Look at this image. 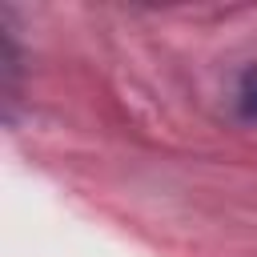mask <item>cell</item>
Wrapping results in <instances>:
<instances>
[{"mask_svg":"<svg viewBox=\"0 0 257 257\" xmlns=\"http://www.w3.org/2000/svg\"><path fill=\"white\" fill-rule=\"evenodd\" d=\"M237 108L245 120H257V68H249L241 76V88H237Z\"/></svg>","mask_w":257,"mask_h":257,"instance_id":"6da1fadb","label":"cell"}]
</instances>
